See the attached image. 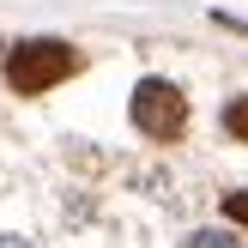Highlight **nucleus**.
Wrapping results in <instances>:
<instances>
[{
	"instance_id": "f257e3e1",
	"label": "nucleus",
	"mask_w": 248,
	"mask_h": 248,
	"mask_svg": "<svg viewBox=\"0 0 248 248\" xmlns=\"http://www.w3.org/2000/svg\"><path fill=\"white\" fill-rule=\"evenodd\" d=\"M67 73H79V48L61 43V36H31V43H12V55H6V85L18 97L48 91V85H61Z\"/></svg>"
},
{
	"instance_id": "f03ea898",
	"label": "nucleus",
	"mask_w": 248,
	"mask_h": 248,
	"mask_svg": "<svg viewBox=\"0 0 248 248\" xmlns=\"http://www.w3.org/2000/svg\"><path fill=\"white\" fill-rule=\"evenodd\" d=\"M133 127L152 133V140H176L188 127V97L170 79H140V91H133Z\"/></svg>"
},
{
	"instance_id": "7ed1b4c3",
	"label": "nucleus",
	"mask_w": 248,
	"mask_h": 248,
	"mask_svg": "<svg viewBox=\"0 0 248 248\" xmlns=\"http://www.w3.org/2000/svg\"><path fill=\"white\" fill-rule=\"evenodd\" d=\"M224 133L230 140H248V97H230L224 103Z\"/></svg>"
},
{
	"instance_id": "20e7f679",
	"label": "nucleus",
	"mask_w": 248,
	"mask_h": 248,
	"mask_svg": "<svg viewBox=\"0 0 248 248\" xmlns=\"http://www.w3.org/2000/svg\"><path fill=\"white\" fill-rule=\"evenodd\" d=\"M188 248H242V242L224 236V230H200V236H188Z\"/></svg>"
},
{
	"instance_id": "39448f33",
	"label": "nucleus",
	"mask_w": 248,
	"mask_h": 248,
	"mask_svg": "<svg viewBox=\"0 0 248 248\" xmlns=\"http://www.w3.org/2000/svg\"><path fill=\"white\" fill-rule=\"evenodd\" d=\"M224 218H236V224H248V188L224 194Z\"/></svg>"
},
{
	"instance_id": "423d86ee",
	"label": "nucleus",
	"mask_w": 248,
	"mask_h": 248,
	"mask_svg": "<svg viewBox=\"0 0 248 248\" xmlns=\"http://www.w3.org/2000/svg\"><path fill=\"white\" fill-rule=\"evenodd\" d=\"M0 248H31V242H0Z\"/></svg>"
}]
</instances>
